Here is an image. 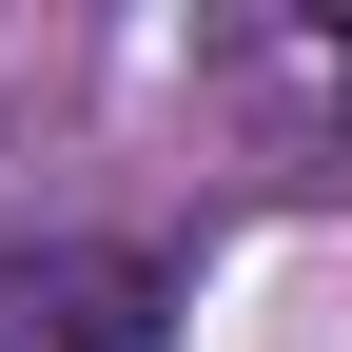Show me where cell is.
Here are the masks:
<instances>
[{
	"label": "cell",
	"mask_w": 352,
	"mask_h": 352,
	"mask_svg": "<svg viewBox=\"0 0 352 352\" xmlns=\"http://www.w3.org/2000/svg\"><path fill=\"white\" fill-rule=\"evenodd\" d=\"M0 352H157V294L118 254H20L0 274Z\"/></svg>",
	"instance_id": "1"
}]
</instances>
